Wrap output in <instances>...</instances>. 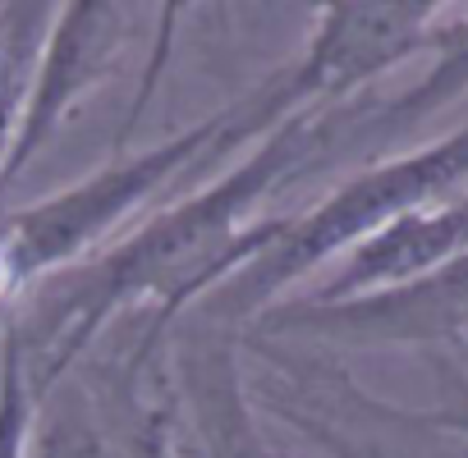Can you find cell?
<instances>
[{
	"label": "cell",
	"instance_id": "cell-1",
	"mask_svg": "<svg viewBox=\"0 0 468 458\" xmlns=\"http://www.w3.org/2000/svg\"><path fill=\"white\" fill-rule=\"evenodd\" d=\"M367 124L372 110L358 101L290 115L258 142V151H249L220 179L193 188L175 206L156 211L111 253H97L24 294V307L5 321V335L24 353L33 399H42L120 317L143 307L161 330H170L207 294L229 285L276 239L285 220L258 215V206L285 179L326 156L331 142H345Z\"/></svg>",
	"mask_w": 468,
	"mask_h": 458
},
{
	"label": "cell",
	"instance_id": "cell-2",
	"mask_svg": "<svg viewBox=\"0 0 468 458\" xmlns=\"http://www.w3.org/2000/svg\"><path fill=\"white\" fill-rule=\"evenodd\" d=\"M271 129H276V120H271L262 92L253 88L234 106H225L143 151H120L88 179L5 215L0 220V307L19 303L51 276L88 262V253L129 211L152 202L179 174H193L253 138H267Z\"/></svg>",
	"mask_w": 468,
	"mask_h": 458
},
{
	"label": "cell",
	"instance_id": "cell-3",
	"mask_svg": "<svg viewBox=\"0 0 468 458\" xmlns=\"http://www.w3.org/2000/svg\"><path fill=\"white\" fill-rule=\"evenodd\" d=\"M459 188H468V120L436 142H422V147H409V151L363 165L358 174L335 183L303 215H285L276 239L229 285H220L216 294L202 298L211 307L207 321L216 330L253 321L258 312L276 307L290 285H299L317 266L345 257L358 239H367L386 220L431 206V202H445Z\"/></svg>",
	"mask_w": 468,
	"mask_h": 458
},
{
	"label": "cell",
	"instance_id": "cell-4",
	"mask_svg": "<svg viewBox=\"0 0 468 458\" xmlns=\"http://www.w3.org/2000/svg\"><path fill=\"white\" fill-rule=\"evenodd\" d=\"M165 335L129 312L37 399L28 458H175L170 403L156 380Z\"/></svg>",
	"mask_w": 468,
	"mask_h": 458
},
{
	"label": "cell",
	"instance_id": "cell-5",
	"mask_svg": "<svg viewBox=\"0 0 468 458\" xmlns=\"http://www.w3.org/2000/svg\"><path fill=\"white\" fill-rule=\"evenodd\" d=\"M450 10L436 0H340L322 5L299 60L267 74V92L281 120L303 110L349 106L354 92L372 88L381 74L413 56L441 51Z\"/></svg>",
	"mask_w": 468,
	"mask_h": 458
},
{
	"label": "cell",
	"instance_id": "cell-6",
	"mask_svg": "<svg viewBox=\"0 0 468 458\" xmlns=\"http://www.w3.org/2000/svg\"><path fill=\"white\" fill-rule=\"evenodd\" d=\"M253 339H308L331 349H463L468 257L349 298H281L253 317Z\"/></svg>",
	"mask_w": 468,
	"mask_h": 458
},
{
	"label": "cell",
	"instance_id": "cell-7",
	"mask_svg": "<svg viewBox=\"0 0 468 458\" xmlns=\"http://www.w3.org/2000/svg\"><path fill=\"white\" fill-rule=\"evenodd\" d=\"M147 10L120 5V0H74L56 10V24L42 37V51L33 60L28 97L19 110V129L0 170V188H10L33 156L65 129V120L83 106L92 88H101L115 69L124 47L138 37V24Z\"/></svg>",
	"mask_w": 468,
	"mask_h": 458
},
{
	"label": "cell",
	"instance_id": "cell-8",
	"mask_svg": "<svg viewBox=\"0 0 468 458\" xmlns=\"http://www.w3.org/2000/svg\"><path fill=\"white\" fill-rule=\"evenodd\" d=\"M459 257H468V188L372 229L345 257H335L331 280L313 289V298H349L367 289H390V285L431 276Z\"/></svg>",
	"mask_w": 468,
	"mask_h": 458
},
{
	"label": "cell",
	"instance_id": "cell-9",
	"mask_svg": "<svg viewBox=\"0 0 468 458\" xmlns=\"http://www.w3.org/2000/svg\"><path fill=\"white\" fill-rule=\"evenodd\" d=\"M207 458H267V449L253 435V408L244 394V371L239 358L225 344V330L202 335L184 362H179Z\"/></svg>",
	"mask_w": 468,
	"mask_h": 458
},
{
	"label": "cell",
	"instance_id": "cell-10",
	"mask_svg": "<svg viewBox=\"0 0 468 458\" xmlns=\"http://www.w3.org/2000/svg\"><path fill=\"white\" fill-rule=\"evenodd\" d=\"M42 5H5L0 10V170H5L15 129H19V110L28 97V78H33V60H37V42H33V24L42 19Z\"/></svg>",
	"mask_w": 468,
	"mask_h": 458
},
{
	"label": "cell",
	"instance_id": "cell-11",
	"mask_svg": "<svg viewBox=\"0 0 468 458\" xmlns=\"http://www.w3.org/2000/svg\"><path fill=\"white\" fill-rule=\"evenodd\" d=\"M33 422H37V399L28 390L24 353L5 335L0 339V458H28Z\"/></svg>",
	"mask_w": 468,
	"mask_h": 458
},
{
	"label": "cell",
	"instance_id": "cell-12",
	"mask_svg": "<svg viewBox=\"0 0 468 458\" xmlns=\"http://www.w3.org/2000/svg\"><path fill=\"white\" fill-rule=\"evenodd\" d=\"M436 380H441V403L436 408H390V417L399 426H422L431 435H445L454 444H468V371L454 358L436 362Z\"/></svg>",
	"mask_w": 468,
	"mask_h": 458
},
{
	"label": "cell",
	"instance_id": "cell-13",
	"mask_svg": "<svg viewBox=\"0 0 468 458\" xmlns=\"http://www.w3.org/2000/svg\"><path fill=\"white\" fill-rule=\"evenodd\" d=\"M340 458H390V453H377V449H335Z\"/></svg>",
	"mask_w": 468,
	"mask_h": 458
},
{
	"label": "cell",
	"instance_id": "cell-14",
	"mask_svg": "<svg viewBox=\"0 0 468 458\" xmlns=\"http://www.w3.org/2000/svg\"><path fill=\"white\" fill-rule=\"evenodd\" d=\"M454 362H459V367L468 371V344H463V349H454Z\"/></svg>",
	"mask_w": 468,
	"mask_h": 458
}]
</instances>
